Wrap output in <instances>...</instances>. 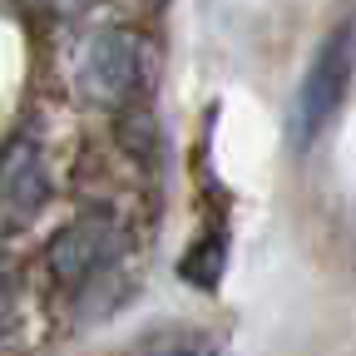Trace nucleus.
Masks as SVG:
<instances>
[{"label":"nucleus","mask_w":356,"mask_h":356,"mask_svg":"<svg viewBox=\"0 0 356 356\" xmlns=\"http://www.w3.org/2000/svg\"><path fill=\"white\" fill-rule=\"evenodd\" d=\"M134 356H222V351H218V341H213L208 332H193V327H163V332L144 337Z\"/></svg>","instance_id":"5"},{"label":"nucleus","mask_w":356,"mask_h":356,"mask_svg":"<svg viewBox=\"0 0 356 356\" xmlns=\"http://www.w3.org/2000/svg\"><path fill=\"white\" fill-rule=\"evenodd\" d=\"M15 312H20V273H15V262L0 252V327H10Z\"/></svg>","instance_id":"7"},{"label":"nucleus","mask_w":356,"mask_h":356,"mask_svg":"<svg viewBox=\"0 0 356 356\" xmlns=\"http://www.w3.org/2000/svg\"><path fill=\"white\" fill-rule=\"evenodd\" d=\"M55 178H50V154L30 129L10 134L0 144V238L25 233L30 222L50 208Z\"/></svg>","instance_id":"4"},{"label":"nucleus","mask_w":356,"mask_h":356,"mask_svg":"<svg viewBox=\"0 0 356 356\" xmlns=\"http://www.w3.org/2000/svg\"><path fill=\"white\" fill-rule=\"evenodd\" d=\"M25 6L44 20H84V15H95L99 6H109V0H25Z\"/></svg>","instance_id":"6"},{"label":"nucleus","mask_w":356,"mask_h":356,"mask_svg":"<svg viewBox=\"0 0 356 356\" xmlns=\"http://www.w3.org/2000/svg\"><path fill=\"white\" fill-rule=\"evenodd\" d=\"M356 79V25L341 20L312 55L302 84H297V99H292V114H287V134L297 149H312L332 129V119L341 114L346 104V89Z\"/></svg>","instance_id":"2"},{"label":"nucleus","mask_w":356,"mask_h":356,"mask_svg":"<svg viewBox=\"0 0 356 356\" xmlns=\"http://www.w3.org/2000/svg\"><path fill=\"white\" fill-rule=\"evenodd\" d=\"M124 248H129V233H124L119 213L89 208V213L70 218L50 238V248H44V273L60 287H95L99 277H109L119 267Z\"/></svg>","instance_id":"3"},{"label":"nucleus","mask_w":356,"mask_h":356,"mask_svg":"<svg viewBox=\"0 0 356 356\" xmlns=\"http://www.w3.org/2000/svg\"><path fill=\"white\" fill-rule=\"evenodd\" d=\"M144 6H168V0H144Z\"/></svg>","instance_id":"8"},{"label":"nucleus","mask_w":356,"mask_h":356,"mask_svg":"<svg viewBox=\"0 0 356 356\" xmlns=\"http://www.w3.org/2000/svg\"><path fill=\"white\" fill-rule=\"evenodd\" d=\"M159 84V44L139 25H104L74 44L70 89L99 114H134Z\"/></svg>","instance_id":"1"}]
</instances>
